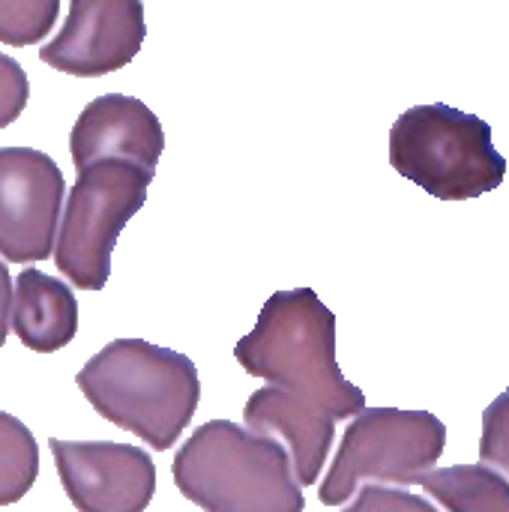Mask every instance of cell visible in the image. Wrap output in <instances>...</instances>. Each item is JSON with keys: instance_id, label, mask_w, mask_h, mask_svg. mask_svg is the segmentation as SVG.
<instances>
[{"instance_id": "obj_1", "label": "cell", "mask_w": 509, "mask_h": 512, "mask_svg": "<svg viewBox=\"0 0 509 512\" xmlns=\"http://www.w3.org/2000/svg\"><path fill=\"white\" fill-rule=\"evenodd\" d=\"M243 372L324 408L336 423L366 411V396L336 360V315L312 288L276 291L234 348Z\"/></svg>"}, {"instance_id": "obj_2", "label": "cell", "mask_w": 509, "mask_h": 512, "mask_svg": "<svg viewBox=\"0 0 509 512\" xmlns=\"http://www.w3.org/2000/svg\"><path fill=\"white\" fill-rule=\"evenodd\" d=\"M75 384L99 417L156 453L177 444L201 399L195 363L144 339L108 342L84 363Z\"/></svg>"}, {"instance_id": "obj_3", "label": "cell", "mask_w": 509, "mask_h": 512, "mask_svg": "<svg viewBox=\"0 0 509 512\" xmlns=\"http://www.w3.org/2000/svg\"><path fill=\"white\" fill-rule=\"evenodd\" d=\"M177 492L204 512H303L306 498L282 444L231 420H210L177 450Z\"/></svg>"}, {"instance_id": "obj_4", "label": "cell", "mask_w": 509, "mask_h": 512, "mask_svg": "<svg viewBox=\"0 0 509 512\" xmlns=\"http://www.w3.org/2000/svg\"><path fill=\"white\" fill-rule=\"evenodd\" d=\"M390 165L441 201H471L507 177L492 126L444 102L408 108L390 129Z\"/></svg>"}, {"instance_id": "obj_5", "label": "cell", "mask_w": 509, "mask_h": 512, "mask_svg": "<svg viewBox=\"0 0 509 512\" xmlns=\"http://www.w3.org/2000/svg\"><path fill=\"white\" fill-rule=\"evenodd\" d=\"M447 447V426L429 411L366 408L345 429L318 489L324 507L348 504L363 486H420Z\"/></svg>"}, {"instance_id": "obj_6", "label": "cell", "mask_w": 509, "mask_h": 512, "mask_svg": "<svg viewBox=\"0 0 509 512\" xmlns=\"http://www.w3.org/2000/svg\"><path fill=\"white\" fill-rule=\"evenodd\" d=\"M150 180L153 171L120 159L78 171L54 240V264L75 288L102 291L108 285L111 252L126 222L144 207Z\"/></svg>"}, {"instance_id": "obj_7", "label": "cell", "mask_w": 509, "mask_h": 512, "mask_svg": "<svg viewBox=\"0 0 509 512\" xmlns=\"http://www.w3.org/2000/svg\"><path fill=\"white\" fill-rule=\"evenodd\" d=\"M66 180L57 162L33 147H0V255L39 264L57 240Z\"/></svg>"}, {"instance_id": "obj_8", "label": "cell", "mask_w": 509, "mask_h": 512, "mask_svg": "<svg viewBox=\"0 0 509 512\" xmlns=\"http://www.w3.org/2000/svg\"><path fill=\"white\" fill-rule=\"evenodd\" d=\"M51 456L78 512H144L156 495V465L141 447L51 438Z\"/></svg>"}, {"instance_id": "obj_9", "label": "cell", "mask_w": 509, "mask_h": 512, "mask_svg": "<svg viewBox=\"0 0 509 512\" xmlns=\"http://www.w3.org/2000/svg\"><path fill=\"white\" fill-rule=\"evenodd\" d=\"M144 33L138 0H72L60 33L39 48V60L75 78H99L132 63Z\"/></svg>"}, {"instance_id": "obj_10", "label": "cell", "mask_w": 509, "mask_h": 512, "mask_svg": "<svg viewBox=\"0 0 509 512\" xmlns=\"http://www.w3.org/2000/svg\"><path fill=\"white\" fill-rule=\"evenodd\" d=\"M165 150V132L159 117L135 96L108 93L93 99L75 120L69 135V153L78 171L120 159L144 171H153Z\"/></svg>"}, {"instance_id": "obj_11", "label": "cell", "mask_w": 509, "mask_h": 512, "mask_svg": "<svg viewBox=\"0 0 509 512\" xmlns=\"http://www.w3.org/2000/svg\"><path fill=\"white\" fill-rule=\"evenodd\" d=\"M246 429L285 447L297 486H315L336 438V420L279 387H261L246 402Z\"/></svg>"}, {"instance_id": "obj_12", "label": "cell", "mask_w": 509, "mask_h": 512, "mask_svg": "<svg viewBox=\"0 0 509 512\" xmlns=\"http://www.w3.org/2000/svg\"><path fill=\"white\" fill-rule=\"evenodd\" d=\"M12 327L24 348L36 354H54L66 348L78 333V303L66 282L27 267L15 279Z\"/></svg>"}, {"instance_id": "obj_13", "label": "cell", "mask_w": 509, "mask_h": 512, "mask_svg": "<svg viewBox=\"0 0 509 512\" xmlns=\"http://www.w3.org/2000/svg\"><path fill=\"white\" fill-rule=\"evenodd\" d=\"M420 486L447 512H509V480L483 462L429 471Z\"/></svg>"}, {"instance_id": "obj_14", "label": "cell", "mask_w": 509, "mask_h": 512, "mask_svg": "<svg viewBox=\"0 0 509 512\" xmlns=\"http://www.w3.org/2000/svg\"><path fill=\"white\" fill-rule=\"evenodd\" d=\"M39 477V447L33 432L0 411V507L18 504Z\"/></svg>"}, {"instance_id": "obj_15", "label": "cell", "mask_w": 509, "mask_h": 512, "mask_svg": "<svg viewBox=\"0 0 509 512\" xmlns=\"http://www.w3.org/2000/svg\"><path fill=\"white\" fill-rule=\"evenodd\" d=\"M60 15V0H0V42L36 45Z\"/></svg>"}, {"instance_id": "obj_16", "label": "cell", "mask_w": 509, "mask_h": 512, "mask_svg": "<svg viewBox=\"0 0 509 512\" xmlns=\"http://www.w3.org/2000/svg\"><path fill=\"white\" fill-rule=\"evenodd\" d=\"M480 459L483 465H495V471L509 477V390L483 411Z\"/></svg>"}, {"instance_id": "obj_17", "label": "cell", "mask_w": 509, "mask_h": 512, "mask_svg": "<svg viewBox=\"0 0 509 512\" xmlns=\"http://www.w3.org/2000/svg\"><path fill=\"white\" fill-rule=\"evenodd\" d=\"M342 512H441L426 498L408 492V489H393V486H363Z\"/></svg>"}, {"instance_id": "obj_18", "label": "cell", "mask_w": 509, "mask_h": 512, "mask_svg": "<svg viewBox=\"0 0 509 512\" xmlns=\"http://www.w3.org/2000/svg\"><path fill=\"white\" fill-rule=\"evenodd\" d=\"M30 96V84H27V72L21 69L18 60L0 54V129L12 126Z\"/></svg>"}, {"instance_id": "obj_19", "label": "cell", "mask_w": 509, "mask_h": 512, "mask_svg": "<svg viewBox=\"0 0 509 512\" xmlns=\"http://www.w3.org/2000/svg\"><path fill=\"white\" fill-rule=\"evenodd\" d=\"M9 312H12V279H9L6 264L0 261V348H3V342H6Z\"/></svg>"}]
</instances>
